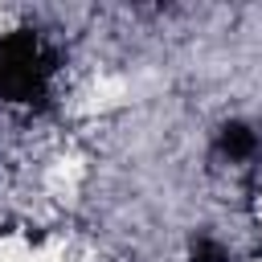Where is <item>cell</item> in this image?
Here are the masks:
<instances>
[{
    "instance_id": "cell-3",
    "label": "cell",
    "mask_w": 262,
    "mask_h": 262,
    "mask_svg": "<svg viewBox=\"0 0 262 262\" xmlns=\"http://www.w3.org/2000/svg\"><path fill=\"white\" fill-rule=\"evenodd\" d=\"M192 262H229V254H225L221 242H213V237H196V242H192Z\"/></svg>"
},
{
    "instance_id": "cell-1",
    "label": "cell",
    "mask_w": 262,
    "mask_h": 262,
    "mask_svg": "<svg viewBox=\"0 0 262 262\" xmlns=\"http://www.w3.org/2000/svg\"><path fill=\"white\" fill-rule=\"evenodd\" d=\"M53 70H57V53L41 33L16 29L0 37V98L41 106L49 98Z\"/></svg>"
},
{
    "instance_id": "cell-2",
    "label": "cell",
    "mask_w": 262,
    "mask_h": 262,
    "mask_svg": "<svg viewBox=\"0 0 262 262\" xmlns=\"http://www.w3.org/2000/svg\"><path fill=\"white\" fill-rule=\"evenodd\" d=\"M254 147H258V135H254L250 127L233 123V127H225V131H221V151H229V160H246Z\"/></svg>"
}]
</instances>
